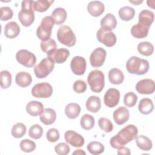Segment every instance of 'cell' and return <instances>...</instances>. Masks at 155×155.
Instances as JSON below:
<instances>
[{
	"mask_svg": "<svg viewBox=\"0 0 155 155\" xmlns=\"http://www.w3.org/2000/svg\"><path fill=\"white\" fill-rule=\"evenodd\" d=\"M137 134V128L133 124H129L110 139V144L113 148L118 149L134 139Z\"/></svg>",
	"mask_w": 155,
	"mask_h": 155,
	"instance_id": "obj_1",
	"label": "cell"
},
{
	"mask_svg": "<svg viewBox=\"0 0 155 155\" xmlns=\"http://www.w3.org/2000/svg\"><path fill=\"white\" fill-rule=\"evenodd\" d=\"M149 68L150 65L147 60L134 56L130 57L126 63L127 70L130 74L143 75L148 72Z\"/></svg>",
	"mask_w": 155,
	"mask_h": 155,
	"instance_id": "obj_2",
	"label": "cell"
},
{
	"mask_svg": "<svg viewBox=\"0 0 155 155\" xmlns=\"http://www.w3.org/2000/svg\"><path fill=\"white\" fill-rule=\"evenodd\" d=\"M33 1L24 0L21 2V10L18 13V19L25 27L30 26L35 21Z\"/></svg>",
	"mask_w": 155,
	"mask_h": 155,
	"instance_id": "obj_3",
	"label": "cell"
},
{
	"mask_svg": "<svg viewBox=\"0 0 155 155\" xmlns=\"http://www.w3.org/2000/svg\"><path fill=\"white\" fill-rule=\"evenodd\" d=\"M87 82L93 92L101 93L105 86V76L103 72L99 70L91 71L87 77Z\"/></svg>",
	"mask_w": 155,
	"mask_h": 155,
	"instance_id": "obj_4",
	"label": "cell"
},
{
	"mask_svg": "<svg viewBox=\"0 0 155 155\" xmlns=\"http://www.w3.org/2000/svg\"><path fill=\"white\" fill-rule=\"evenodd\" d=\"M54 21L51 16H46L42 18L40 25L37 28L36 35L42 41L50 38Z\"/></svg>",
	"mask_w": 155,
	"mask_h": 155,
	"instance_id": "obj_5",
	"label": "cell"
},
{
	"mask_svg": "<svg viewBox=\"0 0 155 155\" xmlns=\"http://www.w3.org/2000/svg\"><path fill=\"white\" fill-rule=\"evenodd\" d=\"M57 38L62 44L71 47L75 45L76 38L71 28L67 25L61 26L57 31Z\"/></svg>",
	"mask_w": 155,
	"mask_h": 155,
	"instance_id": "obj_6",
	"label": "cell"
},
{
	"mask_svg": "<svg viewBox=\"0 0 155 155\" xmlns=\"http://www.w3.org/2000/svg\"><path fill=\"white\" fill-rule=\"evenodd\" d=\"M54 64V61L49 57L42 59L41 61L34 67L33 71L36 77L39 79L46 78L53 70Z\"/></svg>",
	"mask_w": 155,
	"mask_h": 155,
	"instance_id": "obj_7",
	"label": "cell"
},
{
	"mask_svg": "<svg viewBox=\"0 0 155 155\" xmlns=\"http://www.w3.org/2000/svg\"><path fill=\"white\" fill-rule=\"evenodd\" d=\"M16 59L20 64L28 68L33 67L36 62V56L31 51L25 49L17 51Z\"/></svg>",
	"mask_w": 155,
	"mask_h": 155,
	"instance_id": "obj_8",
	"label": "cell"
},
{
	"mask_svg": "<svg viewBox=\"0 0 155 155\" xmlns=\"http://www.w3.org/2000/svg\"><path fill=\"white\" fill-rule=\"evenodd\" d=\"M31 92L32 96L35 97L48 98L53 93V88L48 82H41L35 85Z\"/></svg>",
	"mask_w": 155,
	"mask_h": 155,
	"instance_id": "obj_9",
	"label": "cell"
},
{
	"mask_svg": "<svg viewBox=\"0 0 155 155\" xmlns=\"http://www.w3.org/2000/svg\"><path fill=\"white\" fill-rule=\"evenodd\" d=\"M96 37L99 42L108 47L114 46L117 41L115 34L112 31H107L100 28L96 33Z\"/></svg>",
	"mask_w": 155,
	"mask_h": 155,
	"instance_id": "obj_10",
	"label": "cell"
},
{
	"mask_svg": "<svg viewBox=\"0 0 155 155\" xmlns=\"http://www.w3.org/2000/svg\"><path fill=\"white\" fill-rule=\"evenodd\" d=\"M107 56V52L105 49L102 47H98L95 48L90 56V62L93 67H101L105 61Z\"/></svg>",
	"mask_w": 155,
	"mask_h": 155,
	"instance_id": "obj_11",
	"label": "cell"
},
{
	"mask_svg": "<svg viewBox=\"0 0 155 155\" xmlns=\"http://www.w3.org/2000/svg\"><path fill=\"white\" fill-rule=\"evenodd\" d=\"M70 68L74 74L78 76L84 74L87 68L85 59L79 56H74L71 61Z\"/></svg>",
	"mask_w": 155,
	"mask_h": 155,
	"instance_id": "obj_12",
	"label": "cell"
},
{
	"mask_svg": "<svg viewBox=\"0 0 155 155\" xmlns=\"http://www.w3.org/2000/svg\"><path fill=\"white\" fill-rule=\"evenodd\" d=\"M119 100L120 92L116 88H109L104 94V104L107 107L109 108H113L116 107L119 104Z\"/></svg>",
	"mask_w": 155,
	"mask_h": 155,
	"instance_id": "obj_13",
	"label": "cell"
},
{
	"mask_svg": "<svg viewBox=\"0 0 155 155\" xmlns=\"http://www.w3.org/2000/svg\"><path fill=\"white\" fill-rule=\"evenodd\" d=\"M135 88L140 94H150L154 92L155 83L151 79H143L137 82Z\"/></svg>",
	"mask_w": 155,
	"mask_h": 155,
	"instance_id": "obj_14",
	"label": "cell"
},
{
	"mask_svg": "<svg viewBox=\"0 0 155 155\" xmlns=\"http://www.w3.org/2000/svg\"><path fill=\"white\" fill-rule=\"evenodd\" d=\"M65 141L71 146L79 148L84 145L85 140L84 137L73 130H68L64 134Z\"/></svg>",
	"mask_w": 155,
	"mask_h": 155,
	"instance_id": "obj_15",
	"label": "cell"
},
{
	"mask_svg": "<svg viewBox=\"0 0 155 155\" xmlns=\"http://www.w3.org/2000/svg\"><path fill=\"white\" fill-rule=\"evenodd\" d=\"M113 116L115 123L121 125L127 122L129 119L130 112L125 107H120L114 111Z\"/></svg>",
	"mask_w": 155,
	"mask_h": 155,
	"instance_id": "obj_16",
	"label": "cell"
},
{
	"mask_svg": "<svg viewBox=\"0 0 155 155\" xmlns=\"http://www.w3.org/2000/svg\"><path fill=\"white\" fill-rule=\"evenodd\" d=\"M101 28L104 31H111L117 25V20L115 16L111 13H107L100 22Z\"/></svg>",
	"mask_w": 155,
	"mask_h": 155,
	"instance_id": "obj_17",
	"label": "cell"
},
{
	"mask_svg": "<svg viewBox=\"0 0 155 155\" xmlns=\"http://www.w3.org/2000/svg\"><path fill=\"white\" fill-rule=\"evenodd\" d=\"M105 10V5L99 1H90L87 5L88 12L94 17L101 16Z\"/></svg>",
	"mask_w": 155,
	"mask_h": 155,
	"instance_id": "obj_18",
	"label": "cell"
},
{
	"mask_svg": "<svg viewBox=\"0 0 155 155\" xmlns=\"http://www.w3.org/2000/svg\"><path fill=\"white\" fill-rule=\"evenodd\" d=\"M70 56V51L65 48H60L56 49L52 54L48 56L51 58L55 63L62 64L66 61L68 57Z\"/></svg>",
	"mask_w": 155,
	"mask_h": 155,
	"instance_id": "obj_19",
	"label": "cell"
},
{
	"mask_svg": "<svg viewBox=\"0 0 155 155\" xmlns=\"http://www.w3.org/2000/svg\"><path fill=\"white\" fill-rule=\"evenodd\" d=\"M43 110V104L37 101H31L26 105V111L31 116H38L40 115Z\"/></svg>",
	"mask_w": 155,
	"mask_h": 155,
	"instance_id": "obj_20",
	"label": "cell"
},
{
	"mask_svg": "<svg viewBox=\"0 0 155 155\" xmlns=\"http://www.w3.org/2000/svg\"><path fill=\"white\" fill-rule=\"evenodd\" d=\"M40 120L42 123L46 125H51L54 122L56 119V111L50 108L44 109L40 114Z\"/></svg>",
	"mask_w": 155,
	"mask_h": 155,
	"instance_id": "obj_21",
	"label": "cell"
},
{
	"mask_svg": "<svg viewBox=\"0 0 155 155\" xmlns=\"http://www.w3.org/2000/svg\"><path fill=\"white\" fill-rule=\"evenodd\" d=\"M149 27L137 23L132 26L131 28V34L137 39H142L147 37L148 34Z\"/></svg>",
	"mask_w": 155,
	"mask_h": 155,
	"instance_id": "obj_22",
	"label": "cell"
},
{
	"mask_svg": "<svg viewBox=\"0 0 155 155\" xmlns=\"http://www.w3.org/2000/svg\"><path fill=\"white\" fill-rule=\"evenodd\" d=\"M20 33V27L17 22L11 21L8 22L4 27V35L10 39L17 37Z\"/></svg>",
	"mask_w": 155,
	"mask_h": 155,
	"instance_id": "obj_23",
	"label": "cell"
},
{
	"mask_svg": "<svg viewBox=\"0 0 155 155\" xmlns=\"http://www.w3.org/2000/svg\"><path fill=\"white\" fill-rule=\"evenodd\" d=\"M32 82V78L30 73L25 71H21L15 76L16 84L21 87L25 88L29 86Z\"/></svg>",
	"mask_w": 155,
	"mask_h": 155,
	"instance_id": "obj_24",
	"label": "cell"
},
{
	"mask_svg": "<svg viewBox=\"0 0 155 155\" xmlns=\"http://www.w3.org/2000/svg\"><path fill=\"white\" fill-rule=\"evenodd\" d=\"M85 107L88 111L97 113L101 108V99L97 96H90L86 102Z\"/></svg>",
	"mask_w": 155,
	"mask_h": 155,
	"instance_id": "obj_25",
	"label": "cell"
},
{
	"mask_svg": "<svg viewBox=\"0 0 155 155\" xmlns=\"http://www.w3.org/2000/svg\"><path fill=\"white\" fill-rule=\"evenodd\" d=\"M110 82L114 85L121 84L124 80V75L122 71L117 68L111 69L108 74Z\"/></svg>",
	"mask_w": 155,
	"mask_h": 155,
	"instance_id": "obj_26",
	"label": "cell"
},
{
	"mask_svg": "<svg viewBox=\"0 0 155 155\" xmlns=\"http://www.w3.org/2000/svg\"><path fill=\"white\" fill-rule=\"evenodd\" d=\"M154 13L149 10H143L139 15V23L150 27L154 21Z\"/></svg>",
	"mask_w": 155,
	"mask_h": 155,
	"instance_id": "obj_27",
	"label": "cell"
},
{
	"mask_svg": "<svg viewBox=\"0 0 155 155\" xmlns=\"http://www.w3.org/2000/svg\"><path fill=\"white\" fill-rule=\"evenodd\" d=\"M138 109L140 113L143 114H148L154 110V104L152 100L150 98L142 99L139 104Z\"/></svg>",
	"mask_w": 155,
	"mask_h": 155,
	"instance_id": "obj_28",
	"label": "cell"
},
{
	"mask_svg": "<svg viewBox=\"0 0 155 155\" xmlns=\"http://www.w3.org/2000/svg\"><path fill=\"white\" fill-rule=\"evenodd\" d=\"M81 107L77 103H70L65 107V113L66 116L71 119H76L81 113Z\"/></svg>",
	"mask_w": 155,
	"mask_h": 155,
	"instance_id": "obj_29",
	"label": "cell"
},
{
	"mask_svg": "<svg viewBox=\"0 0 155 155\" xmlns=\"http://www.w3.org/2000/svg\"><path fill=\"white\" fill-rule=\"evenodd\" d=\"M136 143L137 147L143 151H149L153 147L151 140L144 135L137 136L135 137Z\"/></svg>",
	"mask_w": 155,
	"mask_h": 155,
	"instance_id": "obj_30",
	"label": "cell"
},
{
	"mask_svg": "<svg viewBox=\"0 0 155 155\" xmlns=\"http://www.w3.org/2000/svg\"><path fill=\"white\" fill-rule=\"evenodd\" d=\"M51 17L56 25H61L67 19V12L64 8H56L51 13Z\"/></svg>",
	"mask_w": 155,
	"mask_h": 155,
	"instance_id": "obj_31",
	"label": "cell"
},
{
	"mask_svg": "<svg viewBox=\"0 0 155 155\" xmlns=\"http://www.w3.org/2000/svg\"><path fill=\"white\" fill-rule=\"evenodd\" d=\"M40 47L42 51L49 56L56 50L57 44L54 39L50 38L47 41H41Z\"/></svg>",
	"mask_w": 155,
	"mask_h": 155,
	"instance_id": "obj_32",
	"label": "cell"
},
{
	"mask_svg": "<svg viewBox=\"0 0 155 155\" xmlns=\"http://www.w3.org/2000/svg\"><path fill=\"white\" fill-rule=\"evenodd\" d=\"M119 18L124 21L131 20L135 15V10L129 6H124L120 8L118 12Z\"/></svg>",
	"mask_w": 155,
	"mask_h": 155,
	"instance_id": "obj_33",
	"label": "cell"
},
{
	"mask_svg": "<svg viewBox=\"0 0 155 155\" xmlns=\"http://www.w3.org/2000/svg\"><path fill=\"white\" fill-rule=\"evenodd\" d=\"M137 50L142 55L149 56L153 53L154 46L150 42H141L137 45Z\"/></svg>",
	"mask_w": 155,
	"mask_h": 155,
	"instance_id": "obj_34",
	"label": "cell"
},
{
	"mask_svg": "<svg viewBox=\"0 0 155 155\" xmlns=\"http://www.w3.org/2000/svg\"><path fill=\"white\" fill-rule=\"evenodd\" d=\"M87 149L90 154L93 155H98L104 151L105 147L104 145L99 142L92 141L87 145Z\"/></svg>",
	"mask_w": 155,
	"mask_h": 155,
	"instance_id": "obj_35",
	"label": "cell"
},
{
	"mask_svg": "<svg viewBox=\"0 0 155 155\" xmlns=\"http://www.w3.org/2000/svg\"><path fill=\"white\" fill-rule=\"evenodd\" d=\"M54 2L53 0H39L33 1L34 10L38 12H46Z\"/></svg>",
	"mask_w": 155,
	"mask_h": 155,
	"instance_id": "obj_36",
	"label": "cell"
},
{
	"mask_svg": "<svg viewBox=\"0 0 155 155\" xmlns=\"http://www.w3.org/2000/svg\"><path fill=\"white\" fill-rule=\"evenodd\" d=\"M94 118L89 114H84L80 120L81 127L85 130H90L93 128L94 125Z\"/></svg>",
	"mask_w": 155,
	"mask_h": 155,
	"instance_id": "obj_37",
	"label": "cell"
},
{
	"mask_svg": "<svg viewBox=\"0 0 155 155\" xmlns=\"http://www.w3.org/2000/svg\"><path fill=\"white\" fill-rule=\"evenodd\" d=\"M26 131H27L26 126L24 124L19 122V123H16L13 126L12 128L11 133L13 137L18 139L23 137L25 134Z\"/></svg>",
	"mask_w": 155,
	"mask_h": 155,
	"instance_id": "obj_38",
	"label": "cell"
},
{
	"mask_svg": "<svg viewBox=\"0 0 155 155\" xmlns=\"http://www.w3.org/2000/svg\"><path fill=\"white\" fill-rule=\"evenodd\" d=\"M1 87L2 89L8 88L12 84V74L7 70H2L0 73Z\"/></svg>",
	"mask_w": 155,
	"mask_h": 155,
	"instance_id": "obj_39",
	"label": "cell"
},
{
	"mask_svg": "<svg viewBox=\"0 0 155 155\" xmlns=\"http://www.w3.org/2000/svg\"><path fill=\"white\" fill-rule=\"evenodd\" d=\"M28 134V136L33 139H40L43 134V128L38 124H34L29 128Z\"/></svg>",
	"mask_w": 155,
	"mask_h": 155,
	"instance_id": "obj_40",
	"label": "cell"
},
{
	"mask_svg": "<svg viewBox=\"0 0 155 155\" xmlns=\"http://www.w3.org/2000/svg\"><path fill=\"white\" fill-rule=\"evenodd\" d=\"M21 150L25 153H30L36 149V143L34 141L28 139H23L21 141L20 144Z\"/></svg>",
	"mask_w": 155,
	"mask_h": 155,
	"instance_id": "obj_41",
	"label": "cell"
},
{
	"mask_svg": "<svg viewBox=\"0 0 155 155\" xmlns=\"http://www.w3.org/2000/svg\"><path fill=\"white\" fill-rule=\"evenodd\" d=\"M137 95L133 92H128L127 93L124 97V104L128 107H134L137 101Z\"/></svg>",
	"mask_w": 155,
	"mask_h": 155,
	"instance_id": "obj_42",
	"label": "cell"
},
{
	"mask_svg": "<svg viewBox=\"0 0 155 155\" xmlns=\"http://www.w3.org/2000/svg\"><path fill=\"white\" fill-rule=\"evenodd\" d=\"M98 125L105 133H110L113 130L112 122L106 117H101L98 120Z\"/></svg>",
	"mask_w": 155,
	"mask_h": 155,
	"instance_id": "obj_43",
	"label": "cell"
},
{
	"mask_svg": "<svg viewBox=\"0 0 155 155\" xmlns=\"http://www.w3.org/2000/svg\"><path fill=\"white\" fill-rule=\"evenodd\" d=\"M55 152L59 155H67L70 151L69 145L64 142H61L54 147Z\"/></svg>",
	"mask_w": 155,
	"mask_h": 155,
	"instance_id": "obj_44",
	"label": "cell"
},
{
	"mask_svg": "<svg viewBox=\"0 0 155 155\" xmlns=\"http://www.w3.org/2000/svg\"><path fill=\"white\" fill-rule=\"evenodd\" d=\"M1 11V20L5 21L12 18L13 12L9 7H2L0 8Z\"/></svg>",
	"mask_w": 155,
	"mask_h": 155,
	"instance_id": "obj_45",
	"label": "cell"
},
{
	"mask_svg": "<svg viewBox=\"0 0 155 155\" xmlns=\"http://www.w3.org/2000/svg\"><path fill=\"white\" fill-rule=\"evenodd\" d=\"M46 137L49 142H55L59 139V132L56 128H51L47 131Z\"/></svg>",
	"mask_w": 155,
	"mask_h": 155,
	"instance_id": "obj_46",
	"label": "cell"
},
{
	"mask_svg": "<svg viewBox=\"0 0 155 155\" xmlns=\"http://www.w3.org/2000/svg\"><path fill=\"white\" fill-rule=\"evenodd\" d=\"M73 88L77 93H82L87 90L86 82L82 80H77L74 82Z\"/></svg>",
	"mask_w": 155,
	"mask_h": 155,
	"instance_id": "obj_47",
	"label": "cell"
},
{
	"mask_svg": "<svg viewBox=\"0 0 155 155\" xmlns=\"http://www.w3.org/2000/svg\"><path fill=\"white\" fill-rule=\"evenodd\" d=\"M117 153L119 155H122V154L130 155L131 154V151H130V150L128 148H127V147H125L122 146V147L118 148Z\"/></svg>",
	"mask_w": 155,
	"mask_h": 155,
	"instance_id": "obj_48",
	"label": "cell"
},
{
	"mask_svg": "<svg viewBox=\"0 0 155 155\" xmlns=\"http://www.w3.org/2000/svg\"><path fill=\"white\" fill-rule=\"evenodd\" d=\"M73 154H84L85 155L86 153L85 151H84L82 150L81 149H78V150H76L73 153Z\"/></svg>",
	"mask_w": 155,
	"mask_h": 155,
	"instance_id": "obj_49",
	"label": "cell"
},
{
	"mask_svg": "<svg viewBox=\"0 0 155 155\" xmlns=\"http://www.w3.org/2000/svg\"><path fill=\"white\" fill-rule=\"evenodd\" d=\"M147 4H148V6L152 8H154V1H147Z\"/></svg>",
	"mask_w": 155,
	"mask_h": 155,
	"instance_id": "obj_50",
	"label": "cell"
},
{
	"mask_svg": "<svg viewBox=\"0 0 155 155\" xmlns=\"http://www.w3.org/2000/svg\"><path fill=\"white\" fill-rule=\"evenodd\" d=\"M129 2H131V3H132V4H134V5H138V4H139L140 3H142V2H143V1H129Z\"/></svg>",
	"mask_w": 155,
	"mask_h": 155,
	"instance_id": "obj_51",
	"label": "cell"
}]
</instances>
